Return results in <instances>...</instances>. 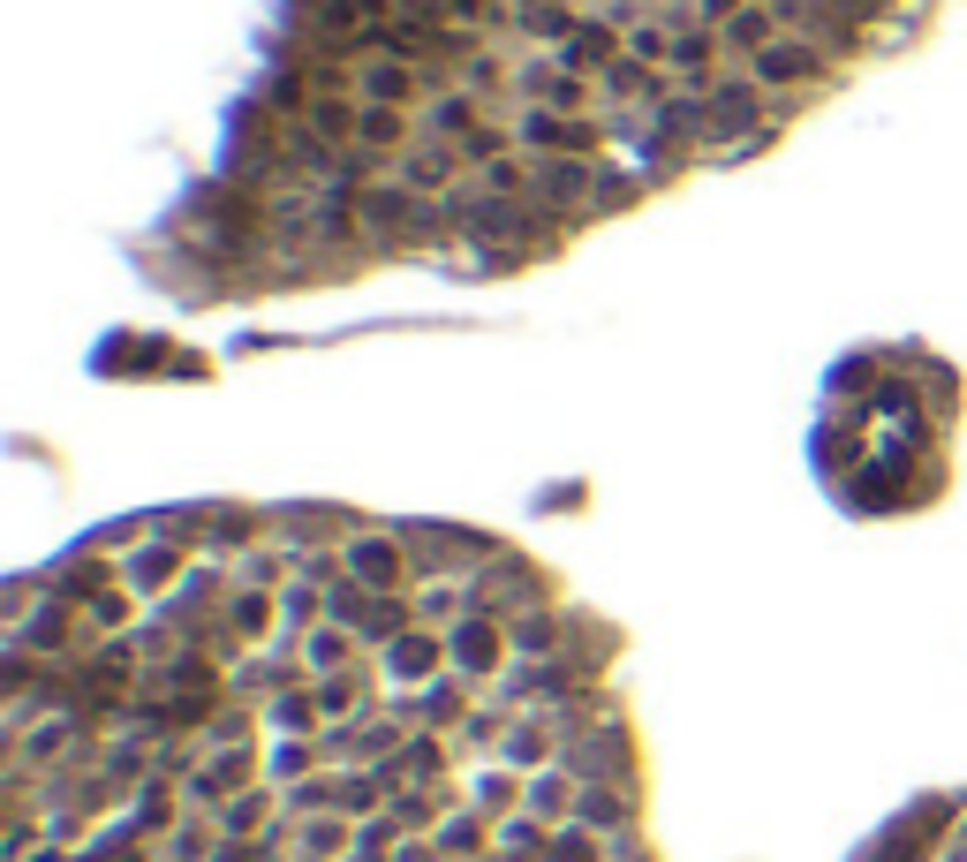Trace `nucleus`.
I'll return each instance as SVG.
<instances>
[{
  "mask_svg": "<svg viewBox=\"0 0 967 862\" xmlns=\"http://www.w3.org/2000/svg\"><path fill=\"white\" fill-rule=\"evenodd\" d=\"M356 99L363 106H416V99H431V69H416L401 53H363L356 61Z\"/></svg>",
  "mask_w": 967,
  "mask_h": 862,
  "instance_id": "nucleus-1",
  "label": "nucleus"
},
{
  "mask_svg": "<svg viewBox=\"0 0 967 862\" xmlns=\"http://www.w3.org/2000/svg\"><path fill=\"white\" fill-rule=\"evenodd\" d=\"M597 167L605 159H537V205L560 220H582L597 197Z\"/></svg>",
  "mask_w": 967,
  "mask_h": 862,
  "instance_id": "nucleus-2",
  "label": "nucleus"
},
{
  "mask_svg": "<svg viewBox=\"0 0 967 862\" xmlns=\"http://www.w3.org/2000/svg\"><path fill=\"white\" fill-rule=\"evenodd\" d=\"M461 167H469V159H461V144H439V137H416L401 159H393V174H401L416 197H446V190H461Z\"/></svg>",
  "mask_w": 967,
  "mask_h": 862,
  "instance_id": "nucleus-3",
  "label": "nucleus"
},
{
  "mask_svg": "<svg viewBox=\"0 0 967 862\" xmlns=\"http://www.w3.org/2000/svg\"><path fill=\"white\" fill-rule=\"evenodd\" d=\"M748 76H756L764 91L816 84V76H824V46H809V38H779V46H764L756 61H748Z\"/></svg>",
  "mask_w": 967,
  "mask_h": 862,
  "instance_id": "nucleus-4",
  "label": "nucleus"
},
{
  "mask_svg": "<svg viewBox=\"0 0 967 862\" xmlns=\"http://www.w3.org/2000/svg\"><path fill=\"white\" fill-rule=\"evenodd\" d=\"M514 84H522L529 106H552V114H582L590 106V76H575L567 61H529Z\"/></svg>",
  "mask_w": 967,
  "mask_h": 862,
  "instance_id": "nucleus-5",
  "label": "nucleus"
},
{
  "mask_svg": "<svg viewBox=\"0 0 967 862\" xmlns=\"http://www.w3.org/2000/svg\"><path fill=\"white\" fill-rule=\"evenodd\" d=\"M340 560H348V583H363V590H393L401 583V537L356 530L348 545H340Z\"/></svg>",
  "mask_w": 967,
  "mask_h": 862,
  "instance_id": "nucleus-6",
  "label": "nucleus"
},
{
  "mask_svg": "<svg viewBox=\"0 0 967 862\" xmlns=\"http://www.w3.org/2000/svg\"><path fill=\"white\" fill-rule=\"evenodd\" d=\"M476 129H484V99H476L469 84H446V91H431L424 99V137H439V144H469Z\"/></svg>",
  "mask_w": 967,
  "mask_h": 862,
  "instance_id": "nucleus-7",
  "label": "nucleus"
},
{
  "mask_svg": "<svg viewBox=\"0 0 967 862\" xmlns=\"http://www.w3.org/2000/svg\"><path fill=\"white\" fill-rule=\"evenodd\" d=\"M303 129L318 144H333V152H356V137H363V99H348V91H318L310 114H303Z\"/></svg>",
  "mask_w": 967,
  "mask_h": 862,
  "instance_id": "nucleus-8",
  "label": "nucleus"
},
{
  "mask_svg": "<svg viewBox=\"0 0 967 862\" xmlns=\"http://www.w3.org/2000/svg\"><path fill=\"white\" fill-rule=\"evenodd\" d=\"M718 53H726V38H718L711 23L680 31L673 38V76H680V91H718Z\"/></svg>",
  "mask_w": 967,
  "mask_h": 862,
  "instance_id": "nucleus-9",
  "label": "nucleus"
},
{
  "mask_svg": "<svg viewBox=\"0 0 967 862\" xmlns=\"http://www.w3.org/2000/svg\"><path fill=\"white\" fill-rule=\"evenodd\" d=\"M446 651H454V666H461V673H492L499 658H507V636H499L484 613H469L461 628H446Z\"/></svg>",
  "mask_w": 967,
  "mask_h": 862,
  "instance_id": "nucleus-10",
  "label": "nucleus"
},
{
  "mask_svg": "<svg viewBox=\"0 0 967 862\" xmlns=\"http://www.w3.org/2000/svg\"><path fill=\"white\" fill-rule=\"evenodd\" d=\"M718 38H726V53H748V61H756L764 46H779V38H786V23H779V8L748 0L741 16H726V23H718Z\"/></svg>",
  "mask_w": 967,
  "mask_h": 862,
  "instance_id": "nucleus-11",
  "label": "nucleus"
},
{
  "mask_svg": "<svg viewBox=\"0 0 967 862\" xmlns=\"http://www.w3.org/2000/svg\"><path fill=\"white\" fill-rule=\"evenodd\" d=\"M408 144H416V121H408V106H363V137H356V152L401 159Z\"/></svg>",
  "mask_w": 967,
  "mask_h": 862,
  "instance_id": "nucleus-12",
  "label": "nucleus"
},
{
  "mask_svg": "<svg viewBox=\"0 0 967 862\" xmlns=\"http://www.w3.org/2000/svg\"><path fill=\"white\" fill-rule=\"evenodd\" d=\"M597 84H605V99H650V106L665 99V76L650 69V61H635V53H620V61H612Z\"/></svg>",
  "mask_w": 967,
  "mask_h": 862,
  "instance_id": "nucleus-13",
  "label": "nucleus"
},
{
  "mask_svg": "<svg viewBox=\"0 0 967 862\" xmlns=\"http://www.w3.org/2000/svg\"><path fill=\"white\" fill-rule=\"evenodd\" d=\"M386 651H393V673H408V681H424V673L439 666L446 636H439V628H401V636H393Z\"/></svg>",
  "mask_w": 967,
  "mask_h": 862,
  "instance_id": "nucleus-14",
  "label": "nucleus"
},
{
  "mask_svg": "<svg viewBox=\"0 0 967 862\" xmlns=\"http://www.w3.org/2000/svg\"><path fill=\"white\" fill-rule=\"evenodd\" d=\"M643 190H650V174L597 167V197H590V212H628V205H643Z\"/></svg>",
  "mask_w": 967,
  "mask_h": 862,
  "instance_id": "nucleus-15",
  "label": "nucleus"
},
{
  "mask_svg": "<svg viewBox=\"0 0 967 862\" xmlns=\"http://www.w3.org/2000/svg\"><path fill=\"white\" fill-rule=\"evenodd\" d=\"M522 31H529V38H552V46H567V38L582 31V16H575V8H560V0H529V8H522Z\"/></svg>",
  "mask_w": 967,
  "mask_h": 862,
  "instance_id": "nucleus-16",
  "label": "nucleus"
},
{
  "mask_svg": "<svg viewBox=\"0 0 967 862\" xmlns=\"http://www.w3.org/2000/svg\"><path fill=\"white\" fill-rule=\"evenodd\" d=\"M303 651H310V666H318V673H340V666H348V651H356V628H310V643H303Z\"/></svg>",
  "mask_w": 967,
  "mask_h": 862,
  "instance_id": "nucleus-17",
  "label": "nucleus"
},
{
  "mask_svg": "<svg viewBox=\"0 0 967 862\" xmlns=\"http://www.w3.org/2000/svg\"><path fill=\"white\" fill-rule=\"evenodd\" d=\"M461 598H469L461 583H431V590H416V613L439 628V621H454V605H461Z\"/></svg>",
  "mask_w": 967,
  "mask_h": 862,
  "instance_id": "nucleus-18",
  "label": "nucleus"
},
{
  "mask_svg": "<svg viewBox=\"0 0 967 862\" xmlns=\"http://www.w3.org/2000/svg\"><path fill=\"white\" fill-rule=\"evenodd\" d=\"M461 84H469L476 99H484V91H499V84H507V69H499L492 53H469V69H461Z\"/></svg>",
  "mask_w": 967,
  "mask_h": 862,
  "instance_id": "nucleus-19",
  "label": "nucleus"
},
{
  "mask_svg": "<svg viewBox=\"0 0 967 862\" xmlns=\"http://www.w3.org/2000/svg\"><path fill=\"white\" fill-rule=\"evenodd\" d=\"M265 621H272V598H257V590H250V598H235V628H242V636H257Z\"/></svg>",
  "mask_w": 967,
  "mask_h": 862,
  "instance_id": "nucleus-20",
  "label": "nucleus"
},
{
  "mask_svg": "<svg viewBox=\"0 0 967 862\" xmlns=\"http://www.w3.org/2000/svg\"><path fill=\"white\" fill-rule=\"evenodd\" d=\"M529 802H537V810H552V817H560V810H567V779H537V787H529Z\"/></svg>",
  "mask_w": 967,
  "mask_h": 862,
  "instance_id": "nucleus-21",
  "label": "nucleus"
},
{
  "mask_svg": "<svg viewBox=\"0 0 967 862\" xmlns=\"http://www.w3.org/2000/svg\"><path fill=\"white\" fill-rule=\"evenodd\" d=\"M552 862H597V847L582 840V832H560V847H552Z\"/></svg>",
  "mask_w": 967,
  "mask_h": 862,
  "instance_id": "nucleus-22",
  "label": "nucleus"
},
{
  "mask_svg": "<svg viewBox=\"0 0 967 862\" xmlns=\"http://www.w3.org/2000/svg\"><path fill=\"white\" fill-rule=\"evenodd\" d=\"M333 847H340V825H310L303 832V855H333Z\"/></svg>",
  "mask_w": 967,
  "mask_h": 862,
  "instance_id": "nucleus-23",
  "label": "nucleus"
},
{
  "mask_svg": "<svg viewBox=\"0 0 967 862\" xmlns=\"http://www.w3.org/2000/svg\"><path fill=\"white\" fill-rule=\"evenodd\" d=\"M401 862H431V855H424V847H401Z\"/></svg>",
  "mask_w": 967,
  "mask_h": 862,
  "instance_id": "nucleus-24",
  "label": "nucleus"
}]
</instances>
